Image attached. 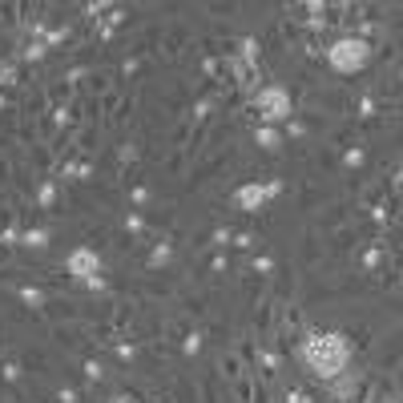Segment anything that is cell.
Listing matches in <instances>:
<instances>
[{
	"label": "cell",
	"instance_id": "cell-22",
	"mask_svg": "<svg viewBox=\"0 0 403 403\" xmlns=\"http://www.w3.org/2000/svg\"><path fill=\"white\" fill-rule=\"evenodd\" d=\"M287 403H310V399H306L303 391H287Z\"/></svg>",
	"mask_w": 403,
	"mask_h": 403
},
{
	"label": "cell",
	"instance_id": "cell-6",
	"mask_svg": "<svg viewBox=\"0 0 403 403\" xmlns=\"http://www.w3.org/2000/svg\"><path fill=\"white\" fill-rule=\"evenodd\" d=\"M359 383H363L359 371H343L339 379H331V383H322V387H327V395H331L335 403H351L355 395H359Z\"/></svg>",
	"mask_w": 403,
	"mask_h": 403
},
{
	"label": "cell",
	"instance_id": "cell-17",
	"mask_svg": "<svg viewBox=\"0 0 403 403\" xmlns=\"http://www.w3.org/2000/svg\"><path fill=\"white\" fill-rule=\"evenodd\" d=\"M182 351H186V355H198V351H202V335H198V331H190V335L182 339Z\"/></svg>",
	"mask_w": 403,
	"mask_h": 403
},
{
	"label": "cell",
	"instance_id": "cell-2",
	"mask_svg": "<svg viewBox=\"0 0 403 403\" xmlns=\"http://www.w3.org/2000/svg\"><path fill=\"white\" fill-rule=\"evenodd\" d=\"M371 61H375V45L363 41V36H355V32H347V36H339V41L327 45V64H331V73H339V77H355Z\"/></svg>",
	"mask_w": 403,
	"mask_h": 403
},
{
	"label": "cell",
	"instance_id": "cell-13",
	"mask_svg": "<svg viewBox=\"0 0 403 403\" xmlns=\"http://www.w3.org/2000/svg\"><path fill=\"white\" fill-rule=\"evenodd\" d=\"M383 258H387V246H371L367 254L359 258V266H363V271H379V266H383Z\"/></svg>",
	"mask_w": 403,
	"mask_h": 403
},
{
	"label": "cell",
	"instance_id": "cell-3",
	"mask_svg": "<svg viewBox=\"0 0 403 403\" xmlns=\"http://www.w3.org/2000/svg\"><path fill=\"white\" fill-rule=\"evenodd\" d=\"M250 109L258 113V125H287L290 117H294V97H290L287 85H278V81H266V85H258L254 93H250Z\"/></svg>",
	"mask_w": 403,
	"mask_h": 403
},
{
	"label": "cell",
	"instance_id": "cell-8",
	"mask_svg": "<svg viewBox=\"0 0 403 403\" xmlns=\"http://www.w3.org/2000/svg\"><path fill=\"white\" fill-rule=\"evenodd\" d=\"M32 206L36 210H57V177H41L32 186Z\"/></svg>",
	"mask_w": 403,
	"mask_h": 403
},
{
	"label": "cell",
	"instance_id": "cell-7",
	"mask_svg": "<svg viewBox=\"0 0 403 403\" xmlns=\"http://www.w3.org/2000/svg\"><path fill=\"white\" fill-rule=\"evenodd\" d=\"M254 145L262 149V153H278V149L287 145V137H282V129L278 125H254Z\"/></svg>",
	"mask_w": 403,
	"mask_h": 403
},
{
	"label": "cell",
	"instance_id": "cell-1",
	"mask_svg": "<svg viewBox=\"0 0 403 403\" xmlns=\"http://www.w3.org/2000/svg\"><path fill=\"white\" fill-rule=\"evenodd\" d=\"M351 339L339 331H306L299 339V363H303L319 383H331L343 371H351Z\"/></svg>",
	"mask_w": 403,
	"mask_h": 403
},
{
	"label": "cell",
	"instance_id": "cell-10",
	"mask_svg": "<svg viewBox=\"0 0 403 403\" xmlns=\"http://www.w3.org/2000/svg\"><path fill=\"white\" fill-rule=\"evenodd\" d=\"M45 57H48L45 41H41V36H32V41H25V48H20V57H16V61H20V64H36V61H45Z\"/></svg>",
	"mask_w": 403,
	"mask_h": 403
},
{
	"label": "cell",
	"instance_id": "cell-19",
	"mask_svg": "<svg viewBox=\"0 0 403 403\" xmlns=\"http://www.w3.org/2000/svg\"><path fill=\"white\" fill-rule=\"evenodd\" d=\"M375 113H379V101H375V97H363V101H359V117H375Z\"/></svg>",
	"mask_w": 403,
	"mask_h": 403
},
{
	"label": "cell",
	"instance_id": "cell-15",
	"mask_svg": "<svg viewBox=\"0 0 403 403\" xmlns=\"http://www.w3.org/2000/svg\"><path fill=\"white\" fill-rule=\"evenodd\" d=\"M363 161H367V149H363V145H347V153H343V165H347V170H359Z\"/></svg>",
	"mask_w": 403,
	"mask_h": 403
},
{
	"label": "cell",
	"instance_id": "cell-16",
	"mask_svg": "<svg viewBox=\"0 0 403 403\" xmlns=\"http://www.w3.org/2000/svg\"><path fill=\"white\" fill-rule=\"evenodd\" d=\"M254 274H258V278H271V274H274V258L271 254H254Z\"/></svg>",
	"mask_w": 403,
	"mask_h": 403
},
{
	"label": "cell",
	"instance_id": "cell-5",
	"mask_svg": "<svg viewBox=\"0 0 403 403\" xmlns=\"http://www.w3.org/2000/svg\"><path fill=\"white\" fill-rule=\"evenodd\" d=\"M101 271H105V262H101V254H97L93 246H73L69 254H64V274L73 278V282H81V287L89 290H105V278H101Z\"/></svg>",
	"mask_w": 403,
	"mask_h": 403
},
{
	"label": "cell",
	"instance_id": "cell-18",
	"mask_svg": "<svg viewBox=\"0 0 403 403\" xmlns=\"http://www.w3.org/2000/svg\"><path fill=\"white\" fill-rule=\"evenodd\" d=\"M0 379H8V383H20V363H0Z\"/></svg>",
	"mask_w": 403,
	"mask_h": 403
},
{
	"label": "cell",
	"instance_id": "cell-14",
	"mask_svg": "<svg viewBox=\"0 0 403 403\" xmlns=\"http://www.w3.org/2000/svg\"><path fill=\"white\" fill-rule=\"evenodd\" d=\"M222 375H226V379H230V383L246 375V367H242V363H238V355H234V351H226V355H222Z\"/></svg>",
	"mask_w": 403,
	"mask_h": 403
},
{
	"label": "cell",
	"instance_id": "cell-11",
	"mask_svg": "<svg viewBox=\"0 0 403 403\" xmlns=\"http://www.w3.org/2000/svg\"><path fill=\"white\" fill-rule=\"evenodd\" d=\"M16 81H20V61H16V57H4V61H0V93L13 89Z\"/></svg>",
	"mask_w": 403,
	"mask_h": 403
},
{
	"label": "cell",
	"instance_id": "cell-9",
	"mask_svg": "<svg viewBox=\"0 0 403 403\" xmlns=\"http://www.w3.org/2000/svg\"><path fill=\"white\" fill-rule=\"evenodd\" d=\"M48 242H53V234H48L45 226H25V230H20V246H25V250H36V254H41V250H48Z\"/></svg>",
	"mask_w": 403,
	"mask_h": 403
},
{
	"label": "cell",
	"instance_id": "cell-4",
	"mask_svg": "<svg viewBox=\"0 0 403 403\" xmlns=\"http://www.w3.org/2000/svg\"><path fill=\"white\" fill-rule=\"evenodd\" d=\"M287 190V182L282 177H254V182H242L238 190L230 193V202L242 210V214H258V210H266L274 198H282Z\"/></svg>",
	"mask_w": 403,
	"mask_h": 403
},
{
	"label": "cell",
	"instance_id": "cell-20",
	"mask_svg": "<svg viewBox=\"0 0 403 403\" xmlns=\"http://www.w3.org/2000/svg\"><path fill=\"white\" fill-rule=\"evenodd\" d=\"M85 379H89V383H101V379H105L101 363H85Z\"/></svg>",
	"mask_w": 403,
	"mask_h": 403
},
{
	"label": "cell",
	"instance_id": "cell-12",
	"mask_svg": "<svg viewBox=\"0 0 403 403\" xmlns=\"http://www.w3.org/2000/svg\"><path fill=\"white\" fill-rule=\"evenodd\" d=\"M170 258H174V242H165V238H161L158 246H153V250H149V266H153V271H158V266H165V262H170Z\"/></svg>",
	"mask_w": 403,
	"mask_h": 403
},
{
	"label": "cell",
	"instance_id": "cell-23",
	"mask_svg": "<svg viewBox=\"0 0 403 403\" xmlns=\"http://www.w3.org/2000/svg\"><path fill=\"white\" fill-rule=\"evenodd\" d=\"M109 403H142V399H137V395H113Z\"/></svg>",
	"mask_w": 403,
	"mask_h": 403
},
{
	"label": "cell",
	"instance_id": "cell-24",
	"mask_svg": "<svg viewBox=\"0 0 403 403\" xmlns=\"http://www.w3.org/2000/svg\"><path fill=\"white\" fill-rule=\"evenodd\" d=\"M4 109H8V97L0 93V113H4Z\"/></svg>",
	"mask_w": 403,
	"mask_h": 403
},
{
	"label": "cell",
	"instance_id": "cell-21",
	"mask_svg": "<svg viewBox=\"0 0 403 403\" xmlns=\"http://www.w3.org/2000/svg\"><path fill=\"white\" fill-rule=\"evenodd\" d=\"M61 403H77V391H73V387H61Z\"/></svg>",
	"mask_w": 403,
	"mask_h": 403
}]
</instances>
